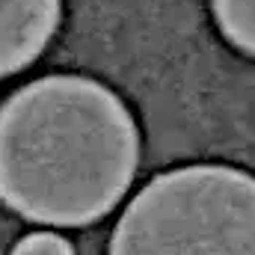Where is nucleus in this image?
Segmentation results:
<instances>
[{
  "label": "nucleus",
  "instance_id": "nucleus-1",
  "mask_svg": "<svg viewBox=\"0 0 255 255\" xmlns=\"http://www.w3.org/2000/svg\"><path fill=\"white\" fill-rule=\"evenodd\" d=\"M136 160V122L98 80L42 77L0 107V202L33 223L101 220L128 193Z\"/></svg>",
  "mask_w": 255,
  "mask_h": 255
},
{
  "label": "nucleus",
  "instance_id": "nucleus-2",
  "mask_svg": "<svg viewBox=\"0 0 255 255\" xmlns=\"http://www.w3.org/2000/svg\"><path fill=\"white\" fill-rule=\"evenodd\" d=\"M110 255H255V178L220 163L157 175L125 208Z\"/></svg>",
  "mask_w": 255,
  "mask_h": 255
},
{
  "label": "nucleus",
  "instance_id": "nucleus-3",
  "mask_svg": "<svg viewBox=\"0 0 255 255\" xmlns=\"http://www.w3.org/2000/svg\"><path fill=\"white\" fill-rule=\"evenodd\" d=\"M63 0H0V77L33 63L54 39Z\"/></svg>",
  "mask_w": 255,
  "mask_h": 255
},
{
  "label": "nucleus",
  "instance_id": "nucleus-4",
  "mask_svg": "<svg viewBox=\"0 0 255 255\" xmlns=\"http://www.w3.org/2000/svg\"><path fill=\"white\" fill-rule=\"evenodd\" d=\"M214 18L235 48L255 57V0H214Z\"/></svg>",
  "mask_w": 255,
  "mask_h": 255
},
{
  "label": "nucleus",
  "instance_id": "nucleus-5",
  "mask_svg": "<svg viewBox=\"0 0 255 255\" xmlns=\"http://www.w3.org/2000/svg\"><path fill=\"white\" fill-rule=\"evenodd\" d=\"M12 255H74V250L57 232H33L12 250Z\"/></svg>",
  "mask_w": 255,
  "mask_h": 255
}]
</instances>
